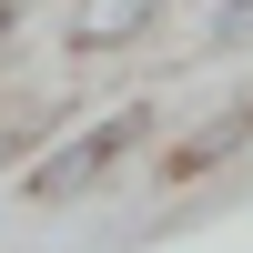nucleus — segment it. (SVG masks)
I'll return each instance as SVG.
<instances>
[{
	"label": "nucleus",
	"instance_id": "5",
	"mask_svg": "<svg viewBox=\"0 0 253 253\" xmlns=\"http://www.w3.org/2000/svg\"><path fill=\"white\" fill-rule=\"evenodd\" d=\"M213 10H253V0H213Z\"/></svg>",
	"mask_w": 253,
	"mask_h": 253
},
{
	"label": "nucleus",
	"instance_id": "4",
	"mask_svg": "<svg viewBox=\"0 0 253 253\" xmlns=\"http://www.w3.org/2000/svg\"><path fill=\"white\" fill-rule=\"evenodd\" d=\"M10 31H20V0H0V41H10Z\"/></svg>",
	"mask_w": 253,
	"mask_h": 253
},
{
	"label": "nucleus",
	"instance_id": "2",
	"mask_svg": "<svg viewBox=\"0 0 253 253\" xmlns=\"http://www.w3.org/2000/svg\"><path fill=\"white\" fill-rule=\"evenodd\" d=\"M152 10H162V0H81V20H71V41H81V51H112V41H132V31H152Z\"/></svg>",
	"mask_w": 253,
	"mask_h": 253
},
{
	"label": "nucleus",
	"instance_id": "1",
	"mask_svg": "<svg viewBox=\"0 0 253 253\" xmlns=\"http://www.w3.org/2000/svg\"><path fill=\"white\" fill-rule=\"evenodd\" d=\"M142 132H152V112H142V101H132V112H112V122H91V132H71L51 162H31V193H41V203H71V193H91V182L112 172V162L132 152Z\"/></svg>",
	"mask_w": 253,
	"mask_h": 253
},
{
	"label": "nucleus",
	"instance_id": "3",
	"mask_svg": "<svg viewBox=\"0 0 253 253\" xmlns=\"http://www.w3.org/2000/svg\"><path fill=\"white\" fill-rule=\"evenodd\" d=\"M213 51H253V10H213Z\"/></svg>",
	"mask_w": 253,
	"mask_h": 253
}]
</instances>
